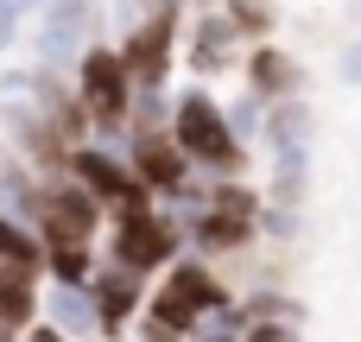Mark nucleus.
<instances>
[{
	"label": "nucleus",
	"instance_id": "obj_1",
	"mask_svg": "<svg viewBox=\"0 0 361 342\" xmlns=\"http://www.w3.org/2000/svg\"><path fill=\"white\" fill-rule=\"evenodd\" d=\"M171 140L197 159V165H228L235 159V121L209 102V95H184L171 108Z\"/></svg>",
	"mask_w": 361,
	"mask_h": 342
},
{
	"label": "nucleus",
	"instance_id": "obj_2",
	"mask_svg": "<svg viewBox=\"0 0 361 342\" xmlns=\"http://www.w3.org/2000/svg\"><path fill=\"white\" fill-rule=\"evenodd\" d=\"M222 305V286L203 273V267H178L171 279H165V292H159V305H152V324H165V330H190L203 311H216Z\"/></svg>",
	"mask_w": 361,
	"mask_h": 342
},
{
	"label": "nucleus",
	"instance_id": "obj_3",
	"mask_svg": "<svg viewBox=\"0 0 361 342\" xmlns=\"http://www.w3.org/2000/svg\"><path fill=\"white\" fill-rule=\"evenodd\" d=\"M127 89H133V70H127L121 51H89L82 57V108L102 127H114L127 114Z\"/></svg>",
	"mask_w": 361,
	"mask_h": 342
},
{
	"label": "nucleus",
	"instance_id": "obj_4",
	"mask_svg": "<svg viewBox=\"0 0 361 342\" xmlns=\"http://www.w3.org/2000/svg\"><path fill=\"white\" fill-rule=\"evenodd\" d=\"M89 25H95V0H51L44 25H38V63H70L89 57Z\"/></svg>",
	"mask_w": 361,
	"mask_h": 342
},
{
	"label": "nucleus",
	"instance_id": "obj_5",
	"mask_svg": "<svg viewBox=\"0 0 361 342\" xmlns=\"http://www.w3.org/2000/svg\"><path fill=\"white\" fill-rule=\"evenodd\" d=\"M38 216H44V235H51L57 248H89V228H95V190H89V184H57V190H44Z\"/></svg>",
	"mask_w": 361,
	"mask_h": 342
},
{
	"label": "nucleus",
	"instance_id": "obj_6",
	"mask_svg": "<svg viewBox=\"0 0 361 342\" xmlns=\"http://www.w3.org/2000/svg\"><path fill=\"white\" fill-rule=\"evenodd\" d=\"M171 38H178V19L171 13H152V19H140L133 25V38H127V70H133V83H146V89H159L165 83V63H171Z\"/></svg>",
	"mask_w": 361,
	"mask_h": 342
},
{
	"label": "nucleus",
	"instance_id": "obj_7",
	"mask_svg": "<svg viewBox=\"0 0 361 342\" xmlns=\"http://www.w3.org/2000/svg\"><path fill=\"white\" fill-rule=\"evenodd\" d=\"M171 248H178V241H171V228H165V222H152V216H133V222L121 228V267H127V273H133V267L146 273V267L171 260Z\"/></svg>",
	"mask_w": 361,
	"mask_h": 342
},
{
	"label": "nucleus",
	"instance_id": "obj_8",
	"mask_svg": "<svg viewBox=\"0 0 361 342\" xmlns=\"http://www.w3.org/2000/svg\"><path fill=\"white\" fill-rule=\"evenodd\" d=\"M273 127H279V190H286V197H298V184H305V146H311V121H305V108H286Z\"/></svg>",
	"mask_w": 361,
	"mask_h": 342
},
{
	"label": "nucleus",
	"instance_id": "obj_9",
	"mask_svg": "<svg viewBox=\"0 0 361 342\" xmlns=\"http://www.w3.org/2000/svg\"><path fill=\"white\" fill-rule=\"evenodd\" d=\"M76 178L95 190V197H114V203H127V209H140V190H133V178L108 159V152H76Z\"/></svg>",
	"mask_w": 361,
	"mask_h": 342
},
{
	"label": "nucleus",
	"instance_id": "obj_10",
	"mask_svg": "<svg viewBox=\"0 0 361 342\" xmlns=\"http://www.w3.org/2000/svg\"><path fill=\"white\" fill-rule=\"evenodd\" d=\"M184 159H190V152H184L178 140H159V133H146V140H140V178H146V184H159V190H171V184L184 178Z\"/></svg>",
	"mask_w": 361,
	"mask_h": 342
},
{
	"label": "nucleus",
	"instance_id": "obj_11",
	"mask_svg": "<svg viewBox=\"0 0 361 342\" xmlns=\"http://www.w3.org/2000/svg\"><path fill=\"white\" fill-rule=\"evenodd\" d=\"M247 76H254V95H292V83H298V63H292L286 51L260 44V51H254V63H247Z\"/></svg>",
	"mask_w": 361,
	"mask_h": 342
},
{
	"label": "nucleus",
	"instance_id": "obj_12",
	"mask_svg": "<svg viewBox=\"0 0 361 342\" xmlns=\"http://www.w3.org/2000/svg\"><path fill=\"white\" fill-rule=\"evenodd\" d=\"M25 273H32V267L0 260V324H13V330L32 317V286H25Z\"/></svg>",
	"mask_w": 361,
	"mask_h": 342
},
{
	"label": "nucleus",
	"instance_id": "obj_13",
	"mask_svg": "<svg viewBox=\"0 0 361 342\" xmlns=\"http://www.w3.org/2000/svg\"><path fill=\"white\" fill-rule=\"evenodd\" d=\"M95 317H102V305H95L89 292H76V286H57V292H51V324H57V330H89Z\"/></svg>",
	"mask_w": 361,
	"mask_h": 342
},
{
	"label": "nucleus",
	"instance_id": "obj_14",
	"mask_svg": "<svg viewBox=\"0 0 361 342\" xmlns=\"http://www.w3.org/2000/svg\"><path fill=\"white\" fill-rule=\"evenodd\" d=\"M95 305H102V324H108V330H121V317L133 311V279H127V273L102 279V286H95Z\"/></svg>",
	"mask_w": 361,
	"mask_h": 342
},
{
	"label": "nucleus",
	"instance_id": "obj_15",
	"mask_svg": "<svg viewBox=\"0 0 361 342\" xmlns=\"http://www.w3.org/2000/svg\"><path fill=\"white\" fill-rule=\"evenodd\" d=\"M241 38V25L235 19H203L197 25V63H222V51Z\"/></svg>",
	"mask_w": 361,
	"mask_h": 342
},
{
	"label": "nucleus",
	"instance_id": "obj_16",
	"mask_svg": "<svg viewBox=\"0 0 361 342\" xmlns=\"http://www.w3.org/2000/svg\"><path fill=\"white\" fill-rule=\"evenodd\" d=\"M197 241H203V248H241V241H247V216H228V209H216V216L197 228Z\"/></svg>",
	"mask_w": 361,
	"mask_h": 342
},
{
	"label": "nucleus",
	"instance_id": "obj_17",
	"mask_svg": "<svg viewBox=\"0 0 361 342\" xmlns=\"http://www.w3.org/2000/svg\"><path fill=\"white\" fill-rule=\"evenodd\" d=\"M0 260H13V267H38V241H32L19 222H6V216H0Z\"/></svg>",
	"mask_w": 361,
	"mask_h": 342
},
{
	"label": "nucleus",
	"instance_id": "obj_18",
	"mask_svg": "<svg viewBox=\"0 0 361 342\" xmlns=\"http://www.w3.org/2000/svg\"><path fill=\"white\" fill-rule=\"evenodd\" d=\"M51 273H57L63 286H76V279L89 273V248H51Z\"/></svg>",
	"mask_w": 361,
	"mask_h": 342
},
{
	"label": "nucleus",
	"instance_id": "obj_19",
	"mask_svg": "<svg viewBox=\"0 0 361 342\" xmlns=\"http://www.w3.org/2000/svg\"><path fill=\"white\" fill-rule=\"evenodd\" d=\"M228 19H235L241 32H267V25H273V6H267V0H228Z\"/></svg>",
	"mask_w": 361,
	"mask_h": 342
},
{
	"label": "nucleus",
	"instance_id": "obj_20",
	"mask_svg": "<svg viewBox=\"0 0 361 342\" xmlns=\"http://www.w3.org/2000/svg\"><path fill=\"white\" fill-rule=\"evenodd\" d=\"M32 6H38V0H0V51L13 44V32H19V19H25Z\"/></svg>",
	"mask_w": 361,
	"mask_h": 342
},
{
	"label": "nucleus",
	"instance_id": "obj_21",
	"mask_svg": "<svg viewBox=\"0 0 361 342\" xmlns=\"http://www.w3.org/2000/svg\"><path fill=\"white\" fill-rule=\"evenodd\" d=\"M247 342H298V330H292V324H254Z\"/></svg>",
	"mask_w": 361,
	"mask_h": 342
},
{
	"label": "nucleus",
	"instance_id": "obj_22",
	"mask_svg": "<svg viewBox=\"0 0 361 342\" xmlns=\"http://www.w3.org/2000/svg\"><path fill=\"white\" fill-rule=\"evenodd\" d=\"M222 209H228V216H254V197H247V190H222Z\"/></svg>",
	"mask_w": 361,
	"mask_h": 342
},
{
	"label": "nucleus",
	"instance_id": "obj_23",
	"mask_svg": "<svg viewBox=\"0 0 361 342\" xmlns=\"http://www.w3.org/2000/svg\"><path fill=\"white\" fill-rule=\"evenodd\" d=\"M228 121H235V133H247V127H254V95H247V102H235V108H228Z\"/></svg>",
	"mask_w": 361,
	"mask_h": 342
},
{
	"label": "nucleus",
	"instance_id": "obj_24",
	"mask_svg": "<svg viewBox=\"0 0 361 342\" xmlns=\"http://www.w3.org/2000/svg\"><path fill=\"white\" fill-rule=\"evenodd\" d=\"M343 76H349V83H361V38L343 51Z\"/></svg>",
	"mask_w": 361,
	"mask_h": 342
},
{
	"label": "nucleus",
	"instance_id": "obj_25",
	"mask_svg": "<svg viewBox=\"0 0 361 342\" xmlns=\"http://www.w3.org/2000/svg\"><path fill=\"white\" fill-rule=\"evenodd\" d=\"M25 342H63V330H32Z\"/></svg>",
	"mask_w": 361,
	"mask_h": 342
}]
</instances>
